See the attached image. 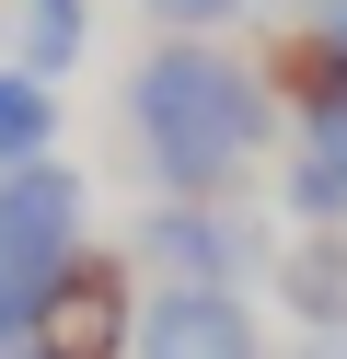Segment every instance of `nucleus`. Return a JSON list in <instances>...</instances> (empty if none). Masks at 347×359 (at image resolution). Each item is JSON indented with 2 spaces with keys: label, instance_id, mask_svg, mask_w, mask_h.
Segmentation results:
<instances>
[{
  "label": "nucleus",
  "instance_id": "nucleus-3",
  "mask_svg": "<svg viewBox=\"0 0 347 359\" xmlns=\"http://www.w3.org/2000/svg\"><path fill=\"white\" fill-rule=\"evenodd\" d=\"M128 255L151 266L162 290H243L254 266H266V232H254V220H231L220 197H162V209L139 220Z\"/></svg>",
  "mask_w": 347,
  "mask_h": 359
},
{
  "label": "nucleus",
  "instance_id": "nucleus-11",
  "mask_svg": "<svg viewBox=\"0 0 347 359\" xmlns=\"http://www.w3.org/2000/svg\"><path fill=\"white\" fill-rule=\"evenodd\" d=\"M35 325H46V278H12L0 266V348H35Z\"/></svg>",
  "mask_w": 347,
  "mask_h": 359
},
{
  "label": "nucleus",
  "instance_id": "nucleus-9",
  "mask_svg": "<svg viewBox=\"0 0 347 359\" xmlns=\"http://www.w3.org/2000/svg\"><path fill=\"white\" fill-rule=\"evenodd\" d=\"M12 70H35V81H58L69 70V58H81L93 47V0H23V12H12Z\"/></svg>",
  "mask_w": 347,
  "mask_h": 359
},
{
  "label": "nucleus",
  "instance_id": "nucleus-10",
  "mask_svg": "<svg viewBox=\"0 0 347 359\" xmlns=\"http://www.w3.org/2000/svg\"><path fill=\"white\" fill-rule=\"evenodd\" d=\"M46 151H58V93L35 70H0V174L46 163Z\"/></svg>",
  "mask_w": 347,
  "mask_h": 359
},
{
  "label": "nucleus",
  "instance_id": "nucleus-5",
  "mask_svg": "<svg viewBox=\"0 0 347 359\" xmlns=\"http://www.w3.org/2000/svg\"><path fill=\"white\" fill-rule=\"evenodd\" d=\"M266 104H290L301 128H347V0H313L266 58Z\"/></svg>",
  "mask_w": 347,
  "mask_h": 359
},
{
  "label": "nucleus",
  "instance_id": "nucleus-7",
  "mask_svg": "<svg viewBox=\"0 0 347 359\" xmlns=\"http://www.w3.org/2000/svg\"><path fill=\"white\" fill-rule=\"evenodd\" d=\"M301 232H347V128H301L290 140V174H278Z\"/></svg>",
  "mask_w": 347,
  "mask_h": 359
},
{
  "label": "nucleus",
  "instance_id": "nucleus-1",
  "mask_svg": "<svg viewBox=\"0 0 347 359\" xmlns=\"http://www.w3.org/2000/svg\"><path fill=\"white\" fill-rule=\"evenodd\" d=\"M278 104H266V70H243L231 47L208 35H174L128 70V163L151 174L162 197H220L231 174L266 151Z\"/></svg>",
  "mask_w": 347,
  "mask_h": 359
},
{
  "label": "nucleus",
  "instance_id": "nucleus-4",
  "mask_svg": "<svg viewBox=\"0 0 347 359\" xmlns=\"http://www.w3.org/2000/svg\"><path fill=\"white\" fill-rule=\"evenodd\" d=\"M81 220H93V186L46 151V163H23V174H0V266L12 278H46V266H69L81 255Z\"/></svg>",
  "mask_w": 347,
  "mask_h": 359
},
{
  "label": "nucleus",
  "instance_id": "nucleus-2",
  "mask_svg": "<svg viewBox=\"0 0 347 359\" xmlns=\"http://www.w3.org/2000/svg\"><path fill=\"white\" fill-rule=\"evenodd\" d=\"M35 359H139V255L81 243L69 266H46V325Z\"/></svg>",
  "mask_w": 347,
  "mask_h": 359
},
{
  "label": "nucleus",
  "instance_id": "nucleus-8",
  "mask_svg": "<svg viewBox=\"0 0 347 359\" xmlns=\"http://www.w3.org/2000/svg\"><path fill=\"white\" fill-rule=\"evenodd\" d=\"M278 302L301 325H347V232H301L278 255Z\"/></svg>",
  "mask_w": 347,
  "mask_h": 359
},
{
  "label": "nucleus",
  "instance_id": "nucleus-12",
  "mask_svg": "<svg viewBox=\"0 0 347 359\" xmlns=\"http://www.w3.org/2000/svg\"><path fill=\"white\" fill-rule=\"evenodd\" d=\"M0 359H35V348H0Z\"/></svg>",
  "mask_w": 347,
  "mask_h": 359
},
{
  "label": "nucleus",
  "instance_id": "nucleus-6",
  "mask_svg": "<svg viewBox=\"0 0 347 359\" xmlns=\"http://www.w3.org/2000/svg\"><path fill=\"white\" fill-rule=\"evenodd\" d=\"M139 359H254L243 290H151L139 302Z\"/></svg>",
  "mask_w": 347,
  "mask_h": 359
}]
</instances>
